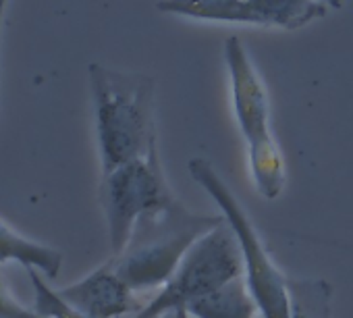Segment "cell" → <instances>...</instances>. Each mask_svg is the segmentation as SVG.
<instances>
[{"instance_id": "obj_1", "label": "cell", "mask_w": 353, "mask_h": 318, "mask_svg": "<svg viewBox=\"0 0 353 318\" xmlns=\"http://www.w3.org/2000/svg\"><path fill=\"white\" fill-rule=\"evenodd\" d=\"M102 173L148 154L156 143V81L100 63L88 67Z\"/></svg>"}, {"instance_id": "obj_2", "label": "cell", "mask_w": 353, "mask_h": 318, "mask_svg": "<svg viewBox=\"0 0 353 318\" xmlns=\"http://www.w3.org/2000/svg\"><path fill=\"white\" fill-rule=\"evenodd\" d=\"M225 217L196 215L181 202L145 215L137 221L125 250L110 258L119 277L133 289L162 287L188 254V250Z\"/></svg>"}, {"instance_id": "obj_3", "label": "cell", "mask_w": 353, "mask_h": 318, "mask_svg": "<svg viewBox=\"0 0 353 318\" xmlns=\"http://www.w3.org/2000/svg\"><path fill=\"white\" fill-rule=\"evenodd\" d=\"M223 52L231 88V104L245 141L254 186L262 198L274 200L285 190L287 173L283 152L270 125V102L264 81L258 75L245 44L237 36L225 40Z\"/></svg>"}, {"instance_id": "obj_4", "label": "cell", "mask_w": 353, "mask_h": 318, "mask_svg": "<svg viewBox=\"0 0 353 318\" xmlns=\"http://www.w3.org/2000/svg\"><path fill=\"white\" fill-rule=\"evenodd\" d=\"M190 173L194 181L208 192V196L214 200L225 221L229 223L241 252L245 285L262 318H291L289 279L279 270V266L270 258L260 233L256 231L239 200L233 196V192L219 177L216 169L206 158H192Z\"/></svg>"}, {"instance_id": "obj_5", "label": "cell", "mask_w": 353, "mask_h": 318, "mask_svg": "<svg viewBox=\"0 0 353 318\" xmlns=\"http://www.w3.org/2000/svg\"><path fill=\"white\" fill-rule=\"evenodd\" d=\"M243 277L237 239L227 221L204 233L183 256L158 295L141 306L131 318H150L162 312L188 308L192 301Z\"/></svg>"}, {"instance_id": "obj_6", "label": "cell", "mask_w": 353, "mask_h": 318, "mask_svg": "<svg viewBox=\"0 0 353 318\" xmlns=\"http://www.w3.org/2000/svg\"><path fill=\"white\" fill-rule=\"evenodd\" d=\"M98 198L108 227L110 252L117 256L125 250L141 217L174 202L158 158V146L135 161L102 173Z\"/></svg>"}, {"instance_id": "obj_7", "label": "cell", "mask_w": 353, "mask_h": 318, "mask_svg": "<svg viewBox=\"0 0 353 318\" xmlns=\"http://www.w3.org/2000/svg\"><path fill=\"white\" fill-rule=\"evenodd\" d=\"M343 0H160L158 11L212 23L299 30L341 9Z\"/></svg>"}, {"instance_id": "obj_8", "label": "cell", "mask_w": 353, "mask_h": 318, "mask_svg": "<svg viewBox=\"0 0 353 318\" xmlns=\"http://www.w3.org/2000/svg\"><path fill=\"white\" fill-rule=\"evenodd\" d=\"M57 291L65 301L92 318H121L141 308L137 306L135 291L119 277L110 260Z\"/></svg>"}, {"instance_id": "obj_9", "label": "cell", "mask_w": 353, "mask_h": 318, "mask_svg": "<svg viewBox=\"0 0 353 318\" xmlns=\"http://www.w3.org/2000/svg\"><path fill=\"white\" fill-rule=\"evenodd\" d=\"M5 262H17L28 270H38L46 279H57L63 266V252L26 237L0 219V264Z\"/></svg>"}, {"instance_id": "obj_10", "label": "cell", "mask_w": 353, "mask_h": 318, "mask_svg": "<svg viewBox=\"0 0 353 318\" xmlns=\"http://www.w3.org/2000/svg\"><path fill=\"white\" fill-rule=\"evenodd\" d=\"M185 310L192 318H254L258 306L245 285V279L239 277L229 285L192 301Z\"/></svg>"}, {"instance_id": "obj_11", "label": "cell", "mask_w": 353, "mask_h": 318, "mask_svg": "<svg viewBox=\"0 0 353 318\" xmlns=\"http://www.w3.org/2000/svg\"><path fill=\"white\" fill-rule=\"evenodd\" d=\"M291 318H328L332 289L322 279H289Z\"/></svg>"}, {"instance_id": "obj_12", "label": "cell", "mask_w": 353, "mask_h": 318, "mask_svg": "<svg viewBox=\"0 0 353 318\" xmlns=\"http://www.w3.org/2000/svg\"><path fill=\"white\" fill-rule=\"evenodd\" d=\"M28 272L34 287V310L42 318H92L81 310L73 308L69 301H65L59 295V291L44 281L46 279L44 275H40L38 270H28Z\"/></svg>"}, {"instance_id": "obj_13", "label": "cell", "mask_w": 353, "mask_h": 318, "mask_svg": "<svg viewBox=\"0 0 353 318\" xmlns=\"http://www.w3.org/2000/svg\"><path fill=\"white\" fill-rule=\"evenodd\" d=\"M0 318H42L36 310H28L11 295L3 275H0Z\"/></svg>"}, {"instance_id": "obj_14", "label": "cell", "mask_w": 353, "mask_h": 318, "mask_svg": "<svg viewBox=\"0 0 353 318\" xmlns=\"http://www.w3.org/2000/svg\"><path fill=\"white\" fill-rule=\"evenodd\" d=\"M9 0H0V40H3V30H5V15H7Z\"/></svg>"}, {"instance_id": "obj_15", "label": "cell", "mask_w": 353, "mask_h": 318, "mask_svg": "<svg viewBox=\"0 0 353 318\" xmlns=\"http://www.w3.org/2000/svg\"><path fill=\"white\" fill-rule=\"evenodd\" d=\"M150 318H176V310L174 312H162V314H156V316H150Z\"/></svg>"}, {"instance_id": "obj_16", "label": "cell", "mask_w": 353, "mask_h": 318, "mask_svg": "<svg viewBox=\"0 0 353 318\" xmlns=\"http://www.w3.org/2000/svg\"><path fill=\"white\" fill-rule=\"evenodd\" d=\"M176 318H192V316L185 308H181V310H176Z\"/></svg>"}]
</instances>
